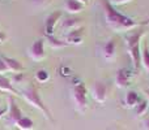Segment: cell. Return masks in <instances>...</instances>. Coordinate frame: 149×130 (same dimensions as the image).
<instances>
[{"label":"cell","mask_w":149,"mask_h":130,"mask_svg":"<svg viewBox=\"0 0 149 130\" xmlns=\"http://www.w3.org/2000/svg\"><path fill=\"white\" fill-rule=\"evenodd\" d=\"M148 109V102L147 100H140L139 104L135 107V111H136V116H143Z\"/></svg>","instance_id":"20"},{"label":"cell","mask_w":149,"mask_h":130,"mask_svg":"<svg viewBox=\"0 0 149 130\" xmlns=\"http://www.w3.org/2000/svg\"><path fill=\"white\" fill-rule=\"evenodd\" d=\"M77 1L81 3L82 5H85V4H88V3H89V0H77Z\"/></svg>","instance_id":"27"},{"label":"cell","mask_w":149,"mask_h":130,"mask_svg":"<svg viewBox=\"0 0 149 130\" xmlns=\"http://www.w3.org/2000/svg\"><path fill=\"white\" fill-rule=\"evenodd\" d=\"M102 7H103V13H105V20L113 30L131 31L140 25L139 22L132 20L131 17L119 13L109 0H102Z\"/></svg>","instance_id":"1"},{"label":"cell","mask_w":149,"mask_h":130,"mask_svg":"<svg viewBox=\"0 0 149 130\" xmlns=\"http://www.w3.org/2000/svg\"><path fill=\"white\" fill-rule=\"evenodd\" d=\"M62 16V10H55V12L50 13L46 17V20H45V33H46V35H54L55 28H56L58 22L60 21Z\"/></svg>","instance_id":"6"},{"label":"cell","mask_w":149,"mask_h":130,"mask_svg":"<svg viewBox=\"0 0 149 130\" xmlns=\"http://www.w3.org/2000/svg\"><path fill=\"white\" fill-rule=\"evenodd\" d=\"M139 102H140V96L136 91L130 90V91H127V94L124 95V104H126V107L135 108L139 104Z\"/></svg>","instance_id":"14"},{"label":"cell","mask_w":149,"mask_h":130,"mask_svg":"<svg viewBox=\"0 0 149 130\" xmlns=\"http://www.w3.org/2000/svg\"><path fill=\"white\" fill-rule=\"evenodd\" d=\"M145 94H147V96H148V102H149V90H145Z\"/></svg>","instance_id":"29"},{"label":"cell","mask_w":149,"mask_h":130,"mask_svg":"<svg viewBox=\"0 0 149 130\" xmlns=\"http://www.w3.org/2000/svg\"><path fill=\"white\" fill-rule=\"evenodd\" d=\"M113 5H120V4H126V3H130L132 0H109Z\"/></svg>","instance_id":"23"},{"label":"cell","mask_w":149,"mask_h":130,"mask_svg":"<svg viewBox=\"0 0 149 130\" xmlns=\"http://www.w3.org/2000/svg\"><path fill=\"white\" fill-rule=\"evenodd\" d=\"M7 111H8V108H1V109H0V118H1L3 117V116H4L5 115V113H7Z\"/></svg>","instance_id":"25"},{"label":"cell","mask_w":149,"mask_h":130,"mask_svg":"<svg viewBox=\"0 0 149 130\" xmlns=\"http://www.w3.org/2000/svg\"><path fill=\"white\" fill-rule=\"evenodd\" d=\"M80 26H81V20L76 18V17H71L62 22V30L67 31V34H68V33H71V31L76 30V29H80Z\"/></svg>","instance_id":"11"},{"label":"cell","mask_w":149,"mask_h":130,"mask_svg":"<svg viewBox=\"0 0 149 130\" xmlns=\"http://www.w3.org/2000/svg\"><path fill=\"white\" fill-rule=\"evenodd\" d=\"M64 8L68 13L76 14V13H80L82 9H84V5H82L81 3H79L77 0H65Z\"/></svg>","instance_id":"15"},{"label":"cell","mask_w":149,"mask_h":130,"mask_svg":"<svg viewBox=\"0 0 149 130\" xmlns=\"http://www.w3.org/2000/svg\"><path fill=\"white\" fill-rule=\"evenodd\" d=\"M47 42H49V44L52 47V48H63V47L68 46L67 42L60 41V39L55 38L54 35H47Z\"/></svg>","instance_id":"19"},{"label":"cell","mask_w":149,"mask_h":130,"mask_svg":"<svg viewBox=\"0 0 149 130\" xmlns=\"http://www.w3.org/2000/svg\"><path fill=\"white\" fill-rule=\"evenodd\" d=\"M145 34L143 29H134V30L128 31L126 35V46L128 55L132 60V64L136 69H139L140 64V55H141V38Z\"/></svg>","instance_id":"2"},{"label":"cell","mask_w":149,"mask_h":130,"mask_svg":"<svg viewBox=\"0 0 149 130\" xmlns=\"http://www.w3.org/2000/svg\"><path fill=\"white\" fill-rule=\"evenodd\" d=\"M115 52H116V43L114 39L107 41L102 47V55L106 60H113L115 57Z\"/></svg>","instance_id":"10"},{"label":"cell","mask_w":149,"mask_h":130,"mask_svg":"<svg viewBox=\"0 0 149 130\" xmlns=\"http://www.w3.org/2000/svg\"><path fill=\"white\" fill-rule=\"evenodd\" d=\"M0 92H9V94H17L16 89L12 86L10 81L4 77L3 74H0Z\"/></svg>","instance_id":"16"},{"label":"cell","mask_w":149,"mask_h":130,"mask_svg":"<svg viewBox=\"0 0 149 130\" xmlns=\"http://www.w3.org/2000/svg\"><path fill=\"white\" fill-rule=\"evenodd\" d=\"M92 95L95 102H98V103L105 102L106 98H107V86H106V83L100 82V81L94 82L92 87Z\"/></svg>","instance_id":"8"},{"label":"cell","mask_w":149,"mask_h":130,"mask_svg":"<svg viewBox=\"0 0 149 130\" xmlns=\"http://www.w3.org/2000/svg\"><path fill=\"white\" fill-rule=\"evenodd\" d=\"M22 117V111L20 109V107L17 105V103L15 102V98L12 95H9L8 98V111H7V121L10 125H16L17 121Z\"/></svg>","instance_id":"5"},{"label":"cell","mask_w":149,"mask_h":130,"mask_svg":"<svg viewBox=\"0 0 149 130\" xmlns=\"http://www.w3.org/2000/svg\"><path fill=\"white\" fill-rule=\"evenodd\" d=\"M4 41H5V35L1 33V31H0V43H3Z\"/></svg>","instance_id":"26"},{"label":"cell","mask_w":149,"mask_h":130,"mask_svg":"<svg viewBox=\"0 0 149 130\" xmlns=\"http://www.w3.org/2000/svg\"><path fill=\"white\" fill-rule=\"evenodd\" d=\"M140 64L145 69L147 72H149V47L148 44H143L141 46V55H140Z\"/></svg>","instance_id":"17"},{"label":"cell","mask_w":149,"mask_h":130,"mask_svg":"<svg viewBox=\"0 0 149 130\" xmlns=\"http://www.w3.org/2000/svg\"><path fill=\"white\" fill-rule=\"evenodd\" d=\"M49 78H50V74L46 69H39L36 73V79L38 82H46Z\"/></svg>","instance_id":"21"},{"label":"cell","mask_w":149,"mask_h":130,"mask_svg":"<svg viewBox=\"0 0 149 130\" xmlns=\"http://www.w3.org/2000/svg\"><path fill=\"white\" fill-rule=\"evenodd\" d=\"M143 125H144V130H149V115L145 117L144 122H143Z\"/></svg>","instance_id":"24"},{"label":"cell","mask_w":149,"mask_h":130,"mask_svg":"<svg viewBox=\"0 0 149 130\" xmlns=\"http://www.w3.org/2000/svg\"><path fill=\"white\" fill-rule=\"evenodd\" d=\"M7 72H9V70H8V68H7V65H5V63L3 61V59L0 57V74L7 73Z\"/></svg>","instance_id":"22"},{"label":"cell","mask_w":149,"mask_h":130,"mask_svg":"<svg viewBox=\"0 0 149 130\" xmlns=\"http://www.w3.org/2000/svg\"><path fill=\"white\" fill-rule=\"evenodd\" d=\"M131 78H132V74L130 70H127V69H119L115 76V83L118 87L124 89V87L130 86Z\"/></svg>","instance_id":"9"},{"label":"cell","mask_w":149,"mask_h":130,"mask_svg":"<svg viewBox=\"0 0 149 130\" xmlns=\"http://www.w3.org/2000/svg\"><path fill=\"white\" fill-rule=\"evenodd\" d=\"M16 126H17L20 130H33L34 129V122H33V120H31L30 117L22 116V117L17 121Z\"/></svg>","instance_id":"18"},{"label":"cell","mask_w":149,"mask_h":130,"mask_svg":"<svg viewBox=\"0 0 149 130\" xmlns=\"http://www.w3.org/2000/svg\"><path fill=\"white\" fill-rule=\"evenodd\" d=\"M72 98H73L74 105H76V109L79 111V112L84 113L85 109H86V105H88V91L82 82H79V83H76L73 86Z\"/></svg>","instance_id":"4"},{"label":"cell","mask_w":149,"mask_h":130,"mask_svg":"<svg viewBox=\"0 0 149 130\" xmlns=\"http://www.w3.org/2000/svg\"><path fill=\"white\" fill-rule=\"evenodd\" d=\"M82 39H84V33H82V29H76V30L71 31V33L67 34V38H65V42L68 44H81Z\"/></svg>","instance_id":"13"},{"label":"cell","mask_w":149,"mask_h":130,"mask_svg":"<svg viewBox=\"0 0 149 130\" xmlns=\"http://www.w3.org/2000/svg\"><path fill=\"white\" fill-rule=\"evenodd\" d=\"M29 56L34 61H41V60L45 59V41L43 39H38V41L33 42V44L29 47Z\"/></svg>","instance_id":"7"},{"label":"cell","mask_w":149,"mask_h":130,"mask_svg":"<svg viewBox=\"0 0 149 130\" xmlns=\"http://www.w3.org/2000/svg\"><path fill=\"white\" fill-rule=\"evenodd\" d=\"M33 1H36V3H45V1H47V0H33Z\"/></svg>","instance_id":"28"},{"label":"cell","mask_w":149,"mask_h":130,"mask_svg":"<svg viewBox=\"0 0 149 130\" xmlns=\"http://www.w3.org/2000/svg\"><path fill=\"white\" fill-rule=\"evenodd\" d=\"M1 59H3V61L5 63V65H7V68L9 72H13L15 74H17V73H20V72L24 70V66L18 60L12 59V57H7V56H3Z\"/></svg>","instance_id":"12"},{"label":"cell","mask_w":149,"mask_h":130,"mask_svg":"<svg viewBox=\"0 0 149 130\" xmlns=\"http://www.w3.org/2000/svg\"><path fill=\"white\" fill-rule=\"evenodd\" d=\"M21 95H22V98L29 103V104L31 105V107L37 108L38 111H41L42 115H43L49 121H51V122L54 121V117H52L50 109L46 107V104L43 103L42 98L39 96L38 90H37L36 87L33 86V85H29L26 89H24L22 91H21Z\"/></svg>","instance_id":"3"}]
</instances>
